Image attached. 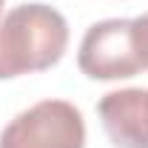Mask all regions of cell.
Masks as SVG:
<instances>
[{"mask_svg":"<svg viewBox=\"0 0 148 148\" xmlns=\"http://www.w3.org/2000/svg\"><path fill=\"white\" fill-rule=\"evenodd\" d=\"M69 49V23L46 3H23L0 17V80L46 71Z\"/></svg>","mask_w":148,"mask_h":148,"instance_id":"cell-1","label":"cell"},{"mask_svg":"<svg viewBox=\"0 0 148 148\" xmlns=\"http://www.w3.org/2000/svg\"><path fill=\"white\" fill-rule=\"evenodd\" d=\"M77 66L91 80H125L148 71L140 54L134 20L111 17L88 26L77 51Z\"/></svg>","mask_w":148,"mask_h":148,"instance_id":"cell-2","label":"cell"},{"mask_svg":"<svg viewBox=\"0 0 148 148\" xmlns=\"http://www.w3.org/2000/svg\"><path fill=\"white\" fill-rule=\"evenodd\" d=\"M0 148H86V123L69 100H40L3 128Z\"/></svg>","mask_w":148,"mask_h":148,"instance_id":"cell-3","label":"cell"},{"mask_svg":"<svg viewBox=\"0 0 148 148\" xmlns=\"http://www.w3.org/2000/svg\"><path fill=\"white\" fill-rule=\"evenodd\" d=\"M97 111L114 148H148V88L108 91Z\"/></svg>","mask_w":148,"mask_h":148,"instance_id":"cell-4","label":"cell"},{"mask_svg":"<svg viewBox=\"0 0 148 148\" xmlns=\"http://www.w3.org/2000/svg\"><path fill=\"white\" fill-rule=\"evenodd\" d=\"M134 26H137V43H140V54L145 60V69H148V14L143 17H134Z\"/></svg>","mask_w":148,"mask_h":148,"instance_id":"cell-5","label":"cell"},{"mask_svg":"<svg viewBox=\"0 0 148 148\" xmlns=\"http://www.w3.org/2000/svg\"><path fill=\"white\" fill-rule=\"evenodd\" d=\"M3 3H6V0H0V9H3Z\"/></svg>","mask_w":148,"mask_h":148,"instance_id":"cell-6","label":"cell"}]
</instances>
